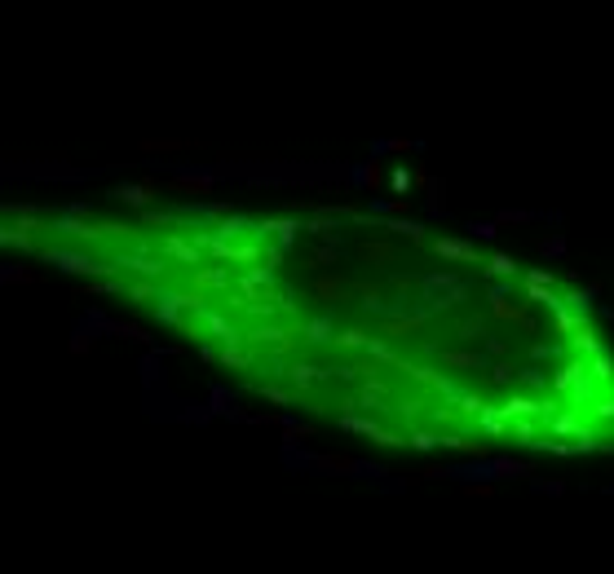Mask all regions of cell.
Masks as SVG:
<instances>
[{"label": "cell", "instance_id": "21", "mask_svg": "<svg viewBox=\"0 0 614 574\" xmlns=\"http://www.w3.org/2000/svg\"><path fill=\"white\" fill-rule=\"evenodd\" d=\"M358 182H363V186L371 190V195H376V190L384 186V168H380V164H376V159H371V164H367V168H363V173H358Z\"/></svg>", "mask_w": 614, "mask_h": 574}, {"label": "cell", "instance_id": "25", "mask_svg": "<svg viewBox=\"0 0 614 574\" xmlns=\"http://www.w3.org/2000/svg\"><path fill=\"white\" fill-rule=\"evenodd\" d=\"M358 402H363L367 411H376V406L384 402V385H371V380H367V385H363V393H358Z\"/></svg>", "mask_w": 614, "mask_h": 574}, {"label": "cell", "instance_id": "33", "mask_svg": "<svg viewBox=\"0 0 614 574\" xmlns=\"http://www.w3.org/2000/svg\"><path fill=\"white\" fill-rule=\"evenodd\" d=\"M358 296H363V305H380V296H384V292H380L376 283H363V287H358Z\"/></svg>", "mask_w": 614, "mask_h": 574}, {"label": "cell", "instance_id": "1", "mask_svg": "<svg viewBox=\"0 0 614 574\" xmlns=\"http://www.w3.org/2000/svg\"><path fill=\"white\" fill-rule=\"evenodd\" d=\"M552 389L570 393V402L579 406L583 398H592V376H588V363H565L557 376H552Z\"/></svg>", "mask_w": 614, "mask_h": 574}, {"label": "cell", "instance_id": "19", "mask_svg": "<svg viewBox=\"0 0 614 574\" xmlns=\"http://www.w3.org/2000/svg\"><path fill=\"white\" fill-rule=\"evenodd\" d=\"M384 230H389V234H407L411 243H425V225H420V221H389Z\"/></svg>", "mask_w": 614, "mask_h": 574}, {"label": "cell", "instance_id": "18", "mask_svg": "<svg viewBox=\"0 0 614 574\" xmlns=\"http://www.w3.org/2000/svg\"><path fill=\"white\" fill-rule=\"evenodd\" d=\"M588 376H592V385H610V380H614V363H610V354L592 358V367H588Z\"/></svg>", "mask_w": 614, "mask_h": 574}, {"label": "cell", "instance_id": "32", "mask_svg": "<svg viewBox=\"0 0 614 574\" xmlns=\"http://www.w3.org/2000/svg\"><path fill=\"white\" fill-rule=\"evenodd\" d=\"M522 283H526V287H552V274H548V270H531Z\"/></svg>", "mask_w": 614, "mask_h": 574}, {"label": "cell", "instance_id": "7", "mask_svg": "<svg viewBox=\"0 0 614 574\" xmlns=\"http://www.w3.org/2000/svg\"><path fill=\"white\" fill-rule=\"evenodd\" d=\"M160 252H164V256H173V261H182V266H195V270H199V247H195V243H186L182 234H168L164 243H160Z\"/></svg>", "mask_w": 614, "mask_h": 574}, {"label": "cell", "instance_id": "10", "mask_svg": "<svg viewBox=\"0 0 614 574\" xmlns=\"http://www.w3.org/2000/svg\"><path fill=\"white\" fill-rule=\"evenodd\" d=\"M358 256L376 261V266H393V256H398V252H393V243H384V238H367V243L358 247Z\"/></svg>", "mask_w": 614, "mask_h": 574}, {"label": "cell", "instance_id": "29", "mask_svg": "<svg viewBox=\"0 0 614 574\" xmlns=\"http://www.w3.org/2000/svg\"><path fill=\"white\" fill-rule=\"evenodd\" d=\"M323 464H327V469H336V473H358V464L349 460V455H327Z\"/></svg>", "mask_w": 614, "mask_h": 574}, {"label": "cell", "instance_id": "9", "mask_svg": "<svg viewBox=\"0 0 614 574\" xmlns=\"http://www.w3.org/2000/svg\"><path fill=\"white\" fill-rule=\"evenodd\" d=\"M318 380H323V372H318V367H309V363H292V367H287V385H292L296 393H309Z\"/></svg>", "mask_w": 614, "mask_h": 574}, {"label": "cell", "instance_id": "4", "mask_svg": "<svg viewBox=\"0 0 614 574\" xmlns=\"http://www.w3.org/2000/svg\"><path fill=\"white\" fill-rule=\"evenodd\" d=\"M433 252L442 261H464V266H481V256L473 252L468 238H433Z\"/></svg>", "mask_w": 614, "mask_h": 574}, {"label": "cell", "instance_id": "20", "mask_svg": "<svg viewBox=\"0 0 614 574\" xmlns=\"http://www.w3.org/2000/svg\"><path fill=\"white\" fill-rule=\"evenodd\" d=\"M345 292H349V287H345L341 279H318V283H314V296H323V301H341Z\"/></svg>", "mask_w": 614, "mask_h": 574}, {"label": "cell", "instance_id": "39", "mask_svg": "<svg viewBox=\"0 0 614 574\" xmlns=\"http://www.w3.org/2000/svg\"><path fill=\"white\" fill-rule=\"evenodd\" d=\"M376 208H380V212H407V199H380Z\"/></svg>", "mask_w": 614, "mask_h": 574}, {"label": "cell", "instance_id": "12", "mask_svg": "<svg viewBox=\"0 0 614 574\" xmlns=\"http://www.w3.org/2000/svg\"><path fill=\"white\" fill-rule=\"evenodd\" d=\"M477 424H481V428H486V433H491V437H509V433H513V424H509V420H504V411H495V406H486V411H481V415H477Z\"/></svg>", "mask_w": 614, "mask_h": 574}, {"label": "cell", "instance_id": "28", "mask_svg": "<svg viewBox=\"0 0 614 574\" xmlns=\"http://www.w3.org/2000/svg\"><path fill=\"white\" fill-rule=\"evenodd\" d=\"M261 398L274 402V406H287V402H292V393H283V389H274V385H261Z\"/></svg>", "mask_w": 614, "mask_h": 574}, {"label": "cell", "instance_id": "34", "mask_svg": "<svg viewBox=\"0 0 614 574\" xmlns=\"http://www.w3.org/2000/svg\"><path fill=\"white\" fill-rule=\"evenodd\" d=\"M411 446H416V451H429V446H442V437H433V433H411Z\"/></svg>", "mask_w": 614, "mask_h": 574}, {"label": "cell", "instance_id": "35", "mask_svg": "<svg viewBox=\"0 0 614 574\" xmlns=\"http://www.w3.org/2000/svg\"><path fill=\"white\" fill-rule=\"evenodd\" d=\"M460 340H481V322L477 318H468L464 327H460Z\"/></svg>", "mask_w": 614, "mask_h": 574}, {"label": "cell", "instance_id": "41", "mask_svg": "<svg viewBox=\"0 0 614 574\" xmlns=\"http://www.w3.org/2000/svg\"><path fill=\"white\" fill-rule=\"evenodd\" d=\"M597 415H606V420H614V393H610V398H601V402H597Z\"/></svg>", "mask_w": 614, "mask_h": 574}, {"label": "cell", "instance_id": "13", "mask_svg": "<svg viewBox=\"0 0 614 574\" xmlns=\"http://www.w3.org/2000/svg\"><path fill=\"white\" fill-rule=\"evenodd\" d=\"M190 283H195V292H212V287H225V274L216 266H199L195 274H190Z\"/></svg>", "mask_w": 614, "mask_h": 574}, {"label": "cell", "instance_id": "11", "mask_svg": "<svg viewBox=\"0 0 614 574\" xmlns=\"http://www.w3.org/2000/svg\"><path fill=\"white\" fill-rule=\"evenodd\" d=\"M548 433H557V437H579V433H583L579 411H561V415H552V420H548Z\"/></svg>", "mask_w": 614, "mask_h": 574}, {"label": "cell", "instance_id": "15", "mask_svg": "<svg viewBox=\"0 0 614 574\" xmlns=\"http://www.w3.org/2000/svg\"><path fill=\"white\" fill-rule=\"evenodd\" d=\"M212 177L208 173H199V177H177L173 182V190H182V195H212Z\"/></svg>", "mask_w": 614, "mask_h": 574}, {"label": "cell", "instance_id": "26", "mask_svg": "<svg viewBox=\"0 0 614 574\" xmlns=\"http://www.w3.org/2000/svg\"><path fill=\"white\" fill-rule=\"evenodd\" d=\"M442 367H477V372H481V358L477 354H442Z\"/></svg>", "mask_w": 614, "mask_h": 574}, {"label": "cell", "instance_id": "42", "mask_svg": "<svg viewBox=\"0 0 614 574\" xmlns=\"http://www.w3.org/2000/svg\"><path fill=\"white\" fill-rule=\"evenodd\" d=\"M491 380H513V367H509V363H500V367H491Z\"/></svg>", "mask_w": 614, "mask_h": 574}, {"label": "cell", "instance_id": "36", "mask_svg": "<svg viewBox=\"0 0 614 574\" xmlns=\"http://www.w3.org/2000/svg\"><path fill=\"white\" fill-rule=\"evenodd\" d=\"M332 261H336V252H332V247H318V252H314V256H309V266H314V270H318V266H332Z\"/></svg>", "mask_w": 614, "mask_h": 574}, {"label": "cell", "instance_id": "27", "mask_svg": "<svg viewBox=\"0 0 614 574\" xmlns=\"http://www.w3.org/2000/svg\"><path fill=\"white\" fill-rule=\"evenodd\" d=\"M535 424H539V420H517V424H513V437L526 442V446H539V442H535Z\"/></svg>", "mask_w": 614, "mask_h": 574}, {"label": "cell", "instance_id": "30", "mask_svg": "<svg viewBox=\"0 0 614 574\" xmlns=\"http://www.w3.org/2000/svg\"><path fill=\"white\" fill-rule=\"evenodd\" d=\"M142 150H160V155H173V150H186V141H142Z\"/></svg>", "mask_w": 614, "mask_h": 574}, {"label": "cell", "instance_id": "40", "mask_svg": "<svg viewBox=\"0 0 614 574\" xmlns=\"http://www.w3.org/2000/svg\"><path fill=\"white\" fill-rule=\"evenodd\" d=\"M389 186H393V190H407V186H416V182H411V177H407V173L398 168V173H393V177H389Z\"/></svg>", "mask_w": 614, "mask_h": 574}, {"label": "cell", "instance_id": "31", "mask_svg": "<svg viewBox=\"0 0 614 574\" xmlns=\"http://www.w3.org/2000/svg\"><path fill=\"white\" fill-rule=\"evenodd\" d=\"M128 296H133L137 305H146L151 296H155V283H133V287H128Z\"/></svg>", "mask_w": 614, "mask_h": 574}, {"label": "cell", "instance_id": "6", "mask_svg": "<svg viewBox=\"0 0 614 574\" xmlns=\"http://www.w3.org/2000/svg\"><path fill=\"white\" fill-rule=\"evenodd\" d=\"M115 199H124L128 208H151L160 199V182H137V186H119Z\"/></svg>", "mask_w": 614, "mask_h": 574}, {"label": "cell", "instance_id": "14", "mask_svg": "<svg viewBox=\"0 0 614 574\" xmlns=\"http://www.w3.org/2000/svg\"><path fill=\"white\" fill-rule=\"evenodd\" d=\"M296 230H300V221H287V217H266V221L257 225V234H279L283 243H287V238H292Z\"/></svg>", "mask_w": 614, "mask_h": 574}, {"label": "cell", "instance_id": "17", "mask_svg": "<svg viewBox=\"0 0 614 574\" xmlns=\"http://www.w3.org/2000/svg\"><path fill=\"white\" fill-rule=\"evenodd\" d=\"M486 274H495V279H517V261L504 256V252H495V256L486 261Z\"/></svg>", "mask_w": 614, "mask_h": 574}, {"label": "cell", "instance_id": "38", "mask_svg": "<svg viewBox=\"0 0 614 574\" xmlns=\"http://www.w3.org/2000/svg\"><path fill=\"white\" fill-rule=\"evenodd\" d=\"M468 495H477V499H491V495H495V486H491V482H468Z\"/></svg>", "mask_w": 614, "mask_h": 574}, {"label": "cell", "instance_id": "2", "mask_svg": "<svg viewBox=\"0 0 614 574\" xmlns=\"http://www.w3.org/2000/svg\"><path fill=\"white\" fill-rule=\"evenodd\" d=\"M341 428H349V433H367L371 442H380V446H402V442H407V437L389 433V428H380L376 420H363V415H354V411L341 415Z\"/></svg>", "mask_w": 614, "mask_h": 574}, {"label": "cell", "instance_id": "24", "mask_svg": "<svg viewBox=\"0 0 614 574\" xmlns=\"http://www.w3.org/2000/svg\"><path fill=\"white\" fill-rule=\"evenodd\" d=\"M221 363H225V367H248V363H252V354H248V349H239V340H234V345H225V349H221Z\"/></svg>", "mask_w": 614, "mask_h": 574}, {"label": "cell", "instance_id": "8", "mask_svg": "<svg viewBox=\"0 0 614 574\" xmlns=\"http://www.w3.org/2000/svg\"><path fill=\"white\" fill-rule=\"evenodd\" d=\"M203 331H208L212 340H221V345H234V340H239L234 322L225 318V314H216V309H208V314H203Z\"/></svg>", "mask_w": 614, "mask_h": 574}, {"label": "cell", "instance_id": "23", "mask_svg": "<svg viewBox=\"0 0 614 574\" xmlns=\"http://www.w3.org/2000/svg\"><path fill=\"white\" fill-rule=\"evenodd\" d=\"M491 473H504V477H526V473H531V464H522V460H495V464H491Z\"/></svg>", "mask_w": 614, "mask_h": 574}, {"label": "cell", "instance_id": "16", "mask_svg": "<svg viewBox=\"0 0 614 574\" xmlns=\"http://www.w3.org/2000/svg\"><path fill=\"white\" fill-rule=\"evenodd\" d=\"M420 327V314H407V318H389V322H384V336H389V340H398V336H411V331Z\"/></svg>", "mask_w": 614, "mask_h": 574}, {"label": "cell", "instance_id": "3", "mask_svg": "<svg viewBox=\"0 0 614 574\" xmlns=\"http://www.w3.org/2000/svg\"><path fill=\"white\" fill-rule=\"evenodd\" d=\"M491 318H500V322H531L526 318V301H509L504 296V287H491Z\"/></svg>", "mask_w": 614, "mask_h": 574}, {"label": "cell", "instance_id": "5", "mask_svg": "<svg viewBox=\"0 0 614 574\" xmlns=\"http://www.w3.org/2000/svg\"><path fill=\"white\" fill-rule=\"evenodd\" d=\"M570 349L574 354H579V358H601V354H606V345H601V336H597V331H592V322H579V327H574L570 331Z\"/></svg>", "mask_w": 614, "mask_h": 574}, {"label": "cell", "instance_id": "37", "mask_svg": "<svg viewBox=\"0 0 614 574\" xmlns=\"http://www.w3.org/2000/svg\"><path fill=\"white\" fill-rule=\"evenodd\" d=\"M283 437H287V442H300V437H309V424H287V428H283Z\"/></svg>", "mask_w": 614, "mask_h": 574}, {"label": "cell", "instance_id": "22", "mask_svg": "<svg viewBox=\"0 0 614 574\" xmlns=\"http://www.w3.org/2000/svg\"><path fill=\"white\" fill-rule=\"evenodd\" d=\"M367 345H371V336H363V331H354V327L336 336V349H367Z\"/></svg>", "mask_w": 614, "mask_h": 574}, {"label": "cell", "instance_id": "43", "mask_svg": "<svg viewBox=\"0 0 614 574\" xmlns=\"http://www.w3.org/2000/svg\"><path fill=\"white\" fill-rule=\"evenodd\" d=\"M610 322H614V318H610Z\"/></svg>", "mask_w": 614, "mask_h": 574}]
</instances>
